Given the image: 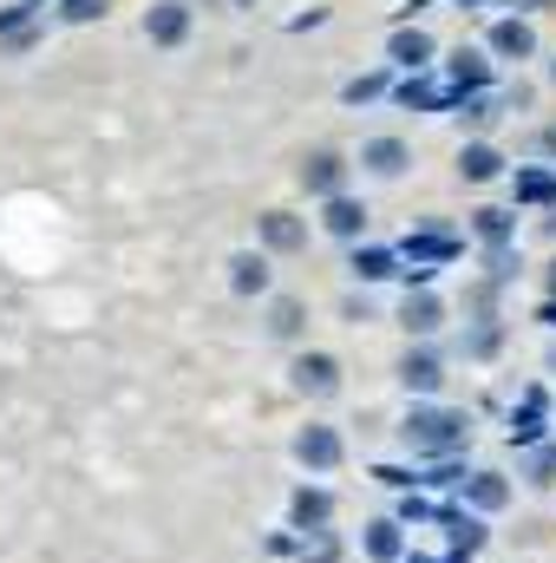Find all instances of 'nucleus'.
<instances>
[{
  "mask_svg": "<svg viewBox=\"0 0 556 563\" xmlns=\"http://www.w3.org/2000/svg\"><path fill=\"white\" fill-rule=\"evenodd\" d=\"M341 459H347V439L334 432V426H321V420H308L301 432H294V465L301 472H341Z\"/></svg>",
  "mask_w": 556,
  "mask_h": 563,
  "instance_id": "f03ea898",
  "label": "nucleus"
},
{
  "mask_svg": "<svg viewBox=\"0 0 556 563\" xmlns=\"http://www.w3.org/2000/svg\"><path fill=\"white\" fill-rule=\"evenodd\" d=\"M230 288H236V295H269V263H263L256 250L230 256Z\"/></svg>",
  "mask_w": 556,
  "mask_h": 563,
  "instance_id": "2eb2a0df",
  "label": "nucleus"
},
{
  "mask_svg": "<svg viewBox=\"0 0 556 563\" xmlns=\"http://www.w3.org/2000/svg\"><path fill=\"white\" fill-rule=\"evenodd\" d=\"M498 170H504V157H498L491 144H465V151H458V177H465V184H491Z\"/></svg>",
  "mask_w": 556,
  "mask_h": 563,
  "instance_id": "f3484780",
  "label": "nucleus"
},
{
  "mask_svg": "<svg viewBox=\"0 0 556 563\" xmlns=\"http://www.w3.org/2000/svg\"><path fill=\"white\" fill-rule=\"evenodd\" d=\"M400 445L419 452V459H458L471 445V413L445 407V400H413L407 420H400Z\"/></svg>",
  "mask_w": 556,
  "mask_h": 563,
  "instance_id": "f257e3e1",
  "label": "nucleus"
},
{
  "mask_svg": "<svg viewBox=\"0 0 556 563\" xmlns=\"http://www.w3.org/2000/svg\"><path fill=\"white\" fill-rule=\"evenodd\" d=\"M327 518H334V492H327V485H294V498H288V525L308 538V531H327Z\"/></svg>",
  "mask_w": 556,
  "mask_h": 563,
  "instance_id": "0eeeda50",
  "label": "nucleus"
},
{
  "mask_svg": "<svg viewBox=\"0 0 556 563\" xmlns=\"http://www.w3.org/2000/svg\"><path fill=\"white\" fill-rule=\"evenodd\" d=\"M393 59H400V66H425V59H432V40H425V33H393Z\"/></svg>",
  "mask_w": 556,
  "mask_h": 563,
  "instance_id": "b1692460",
  "label": "nucleus"
},
{
  "mask_svg": "<svg viewBox=\"0 0 556 563\" xmlns=\"http://www.w3.org/2000/svg\"><path fill=\"white\" fill-rule=\"evenodd\" d=\"M105 13V0H66V20H99Z\"/></svg>",
  "mask_w": 556,
  "mask_h": 563,
  "instance_id": "bb28decb",
  "label": "nucleus"
},
{
  "mask_svg": "<svg viewBox=\"0 0 556 563\" xmlns=\"http://www.w3.org/2000/svg\"><path fill=\"white\" fill-rule=\"evenodd\" d=\"M551 301H556V263H551Z\"/></svg>",
  "mask_w": 556,
  "mask_h": 563,
  "instance_id": "c756f323",
  "label": "nucleus"
},
{
  "mask_svg": "<svg viewBox=\"0 0 556 563\" xmlns=\"http://www.w3.org/2000/svg\"><path fill=\"white\" fill-rule=\"evenodd\" d=\"M360 551H367L374 563H400L407 558V525H400V518H367Z\"/></svg>",
  "mask_w": 556,
  "mask_h": 563,
  "instance_id": "1a4fd4ad",
  "label": "nucleus"
},
{
  "mask_svg": "<svg viewBox=\"0 0 556 563\" xmlns=\"http://www.w3.org/2000/svg\"><path fill=\"white\" fill-rule=\"evenodd\" d=\"M491 46L511 53V59H531V53H537V33H531L524 20H498V26H491Z\"/></svg>",
  "mask_w": 556,
  "mask_h": 563,
  "instance_id": "a211bd4d",
  "label": "nucleus"
},
{
  "mask_svg": "<svg viewBox=\"0 0 556 563\" xmlns=\"http://www.w3.org/2000/svg\"><path fill=\"white\" fill-rule=\"evenodd\" d=\"M524 485H537V492H556V439L531 445V459H524Z\"/></svg>",
  "mask_w": 556,
  "mask_h": 563,
  "instance_id": "aec40b11",
  "label": "nucleus"
},
{
  "mask_svg": "<svg viewBox=\"0 0 556 563\" xmlns=\"http://www.w3.org/2000/svg\"><path fill=\"white\" fill-rule=\"evenodd\" d=\"M263 243H269V250H301V243H308V230H301L288 210H269V217H263Z\"/></svg>",
  "mask_w": 556,
  "mask_h": 563,
  "instance_id": "6ab92c4d",
  "label": "nucleus"
},
{
  "mask_svg": "<svg viewBox=\"0 0 556 563\" xmlns=\"http://www.w3.org/2000/svg\"><path fill=\"white\" fill-rule=\"evenodd\" d=\"M458 511H471V518H498L504 505H511V478L504 472H465L458 478Z\"/></svg>",
  "mask_w": 556,
  "mask_h": 563,
  "instance_id": "20e7f679",
  "label": "nucleus"
},
{
  "mask_svg": "<svg viewBox=\"0 0 556 563\" xmlns=\"http://www.w3.org/2000/svg\"><path fill=\"white\" fill-rule=\"evenodd\" d=\"M478 236H485L491 250H504V243H511V210H478Z\"/></svg>",
  "mask_w": 556,
  "mask_h": 563,
  "instance_id": "393cba45",
  "label": "nucleus"
},
{
  "mask_svg": "<svg viewBox=\"0 0 556 563\" xmlns=\"http://www.w3.org/2000/svg\"><path fill=\"white\" fill-rule=\"evenodd\" d=\"M144 33H151L157 46H177V40L190 33V7H184V0H157V7L144 13Z\"/></svg>",
  "mask_w": 556,
  "mask_h": 563,
  "instance_id": "ddd939ff",
  "label": "nucleus"
},
{
  "mask_svg": "<svg viewBox=\"0 0 556 563\" xmlns=\"http://www.w3.org/2000/svg\"><path fill=\"white\" fill-rule=\"evenodd\" d=\"M413 269H432V263H458V236H445V230H419L407 236V250H400Z\"/></svg>",
  "mask_w": 556,
  "mask_h": 563,
  "instance_id": "f8f14e48",
  "label": "nucleus"
},
{
  "mask_svg": "<svg viewBox=\"0 0 556 563\" xmlns=\"http://www.w3.org/2000/svg\"><path fill=\"white\" fill-rule=\"evenodd\" d=\"M360 164H367L374 177H400L413 157H407V144H400V139H374L367 151H360Z\"/></svg>",
  "mask_w": 556,
  "mask_h": 563,
  "instance_id": "dca6fc26",
  "label": "nucleus"
},
{
  "mask_svg": "<svg viewBox=\"0 0 556 563\" xmlns=\"http://www.w3.org/2000/svg\"><path fill=\"white\" fill-rule=\"evenodd\" d=\"M551 79H556V66H551Z\"/></svg>",
  "mask_w": 556,
  "mask_h": 563,
  "instance_id": "72a5a7b5",
  "label": "nucleus"
},
{
  "mask_svg": "<svg viewBox=\"0 0 556 563\" xmlns=\"http://www.w3.org/2000/svg\"><path fill=\"white\" fill-rule=\"evenodd\" d=\"M544 144H551V151H556V125H551V139H544Z\"/></svg>",
  "mask_w": 556,
  "mask_h": 563,
  "instance_id": "2f4dec72",
  "label": "nucleus"
},
{
  "mask_svg": "<svg viewBox=\"0 0 556 563\" xmlns=\"http://www.w3.org/2000/svg\"><path fill=\"white\" fill-rule=\"evenodd\" d=\"M551 439V400H544V387H524V400L511 407V445H544Z\"/></svg>",
  "mask_w": 556,
  "mask_h": 563,
  "instance_id": "39448f33",
  "label": "nucleus"
},
{
  "mask_svg": "<svg viewBox=\"0 0 556 563\" xmlns=\"http://www.w3.org/2000/svg\"><path fill=\"white\" fill-rule=\"evenodd\" d=\"M374 92H380V79H354V86H347V106H367Z\"/></svg>",
  "mask_w": 556,
  "mask_h": 563,
  "instance_id": "cd10ccee",
  "label": "nucleus"
},
{
  "mask_svg": "<svg viewBox=\"0 0 556 563\" xmlns=\"http://www.w3.org/2000/svg\"><path fill=\"white\" fill-rule=\"evenodd\" d=\"M537 321H544V328H556V301H544V308H537Z\"/></svg>",
  "mask_w": 556,
  "mask_h": 563,
  "instance_id": "c85d7f7f",
  "label": "nucleus"
},
{
  "mask_svg": "<svg viewBox=\"0 0 556 563\" xmlns=\"http://www.w3.org/2000/svg\"><path fill=\"white\" fill-rule=\"evenodd\" d=\"M301 328H308V308H301L294 295H281L276 308H269V334H276V341H294Z\"/></svg>",
  "mask_w": 556,
  "mask_h": 563,
  "instance_id": "4be33fe9",
  "label": "nucleus"
},
{
  "mask_svg": "<svg viewBox=\"0 0 556 563\" xmlns=\"http://www.w3.org/2000/svg\"><path fill=\"white\" fill-rule=\"evenodd\" d=\"M347 269H354V282H387L393 269H400V256H393V250H354Z\"/></svg>",
  "mask_w": 556,
  "mask_h": 563,
  "instance_id": "412c9836",
  "label": "nucleus"
},
{
  "mask_svg": "<svg viewBox=\"0 0 556 563\" xmlns=\"http://www.w3.org/2000/svg\"><path fill=\"white\" fill-rule=\"evenodd\" d=\"M400 387H407L413 400H438V387H445V361H438L432 347H407V361H400Z\"/></svg>",
  "mask_w": 556,
  "mask_h": 563,
  "instance_id": "423d86ee",
  "label": "nucleus"
},
{
  "mask_svg": "<svg viewBox=\"0 0 556 563\" xmlns=\"http://www.w3.org/2000/svg\"><path fill=\"white\" fill-rule=\"evenodd\" d=\"M498 341H504V334H498V321H478V328L465 334V354H471V361H491V354H498Z\"/></svg>",
  "mask_w": 556,
  "mask_h": 563,
  "instance_id": "a878e982",
  "label": "nucleus"
},
{
  "mask_svg": "<svg viewBox=\"0 0 556 563\" xmlns=\"http://www.w3.org/2000/svg\"><path fill=\"white\" fill-rule=\"evenodd\" d=\"M288 387H294L301 400H334V394H341V361L321 354V347H314V354H294V361H288Z\"/></svg>",
  "mask_w": 556,
  "mask_h": 563,
  "instance_id": "7ed1b4c3",
  "label": "nucleus"
},
{
  "mask_svg": "<svg viewBox=\"0 0 556 563\" xmlns=\"http://www.w3.org/2000/svg\"><path fill=\"white\" fill-rule=\"evenodd\" d=\"M400 563H438V558H400Z\"/></svg>",
  "mask_w": 556,
  "mask_h": 563,
  "instance_id": "7c9ffc66",
  "label": "nucleus"
},
{
  "mask_svg": "<svg viewBox=\"0 0 556 563\" xmlns=\"http://www.w3.org/2000/svg\"><path fill=\"white\" fill-rule=\"evenodd\" d=\"M400 328H407L413 341H425V334H438V328H445V301H438L432 288H407V308H400Z\"/></svg>",
  "mask_w": 556,
  "mask_h": 563,
  "instance_id": "6e6552de",
  "label": "nucleus"
},
{
  "mask_svg": "<svg viewBox=\"0 0 556 563\" xmlns=\"http://www.w3.org/2000/svg\"><path fill=\"white\" fill-rule=\"evenodd\" d=\"M400 99H407L413 112H445V106H458L465 92H452V86H438V79H407V86H400Z\"/></svg>",
  "mask_w": 556,
  "mask_h": 563,
  "instance_id": "4468645a",
  "label": "nucleus"
},
{
  "mask_svg": "<svg viewBox=\"0 0 556 563\" xmlns=\"http://www.w3.org/2000/svg\"><path fill=\"white\" fill-rule=\"evenodd\" d=\"M518 203H556V170H518Z\"/></svg>",
  "mask_w": 556,
  "mask_h": 563,
  "instance_id": "5701e85b",
  "label": "nucleus"
},
{
  "mask_svg": "<svg viewBox=\"0 0 556 563\" xmlns=\"http://www.w3.org/2000/svg\"><path fill=\"white\" fill-rule=\"evenodd\" d=\"M321 230H327V236H341V243H360V230H367V203H354L347 190H341V197H327Z\"/></svg>",
  "mask_w": 556,
  "mask_h": 563,
  "instance_id": "9b49d317",
  "label": "nucleus"
},
{
  "mask_svg": "<svg viewBox=\"0 0 556 563\" xmlns=\"http://www.w3.org/2000/svg\"><path fill=\"white\" fill-rule=\"evenodd\" d=\"M341 177H347L341 151H314V157L301 164V190H308V197H341Z\"/></svg>",
  "mask_w": 556,
  "mask_h": 563,
  "instance_id": "9d476101",
  "label": "nucleus"
},
{
  "mask_svg": "<svg viewBox=\"0 0 556 563\" xmlns=\"http://www.w3.org/2000/svg\"><path fill=\"white\" fill-rule=\"evenodd\" d=\"M551 374H556V347H551Z\"/></svg>",
  "mask_w": 556,
  "mask_h": 563,
  "instance_id": "473e14b6",
  "label": "nucleus"
}]
</instances>
